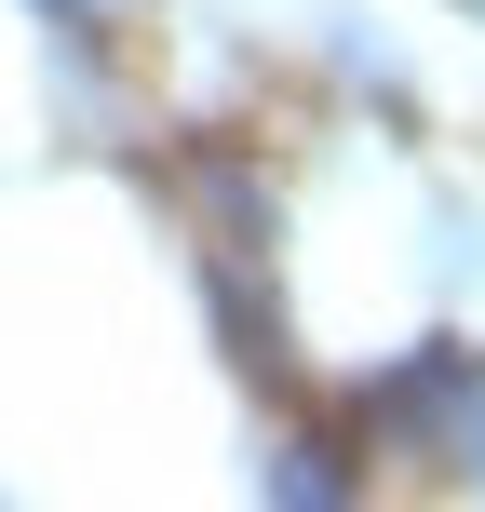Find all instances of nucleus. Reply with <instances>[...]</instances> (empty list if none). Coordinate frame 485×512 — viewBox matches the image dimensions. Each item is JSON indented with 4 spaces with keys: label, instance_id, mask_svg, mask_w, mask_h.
I'll list each match as a JSON object with an SVG mask.
<instances>
[{
    "label": "nucleus",
    "instance_id": "1",
    "mask_svg": "<svg viewBox=\"0 0 485 512\" xmlns=\"http://www.w3.org/2000/svg\"><path fill=\"white\" fill-rule=\"evenodd\" d=\"M472 378H485V364L432 337V351H405V364H391L378 391H364V418H378V432H405V445H432V432H445V405H459Z\"/></svg>",
    "mask_w": 485,
    "mask_h": 512
},
{
    "label": "nucleus",
    "instance_id": "7",
    "mask_svg": "<svg viewBox=\"0 0 485 512\" xmlns=\"http://www.w3.org/2000/svg\"><path fill=\"white\" fill-rule=\"evenodd\" d=\"M472 14H485V0H472Z\"/></svg>",
    "mask_w": 485,
    "mask_h": 512
},
{
    "label": "nucleus",
    "instance_id": "5",
    "mask_svg": "<svg viewBox=\"0 0 485 512\" xmlns=\"http://www.w3.org/2000/svg\"><path fill=\"white\" fill-rule=\"evenodd\" d=\"M41 14H68V0H41Z\"/></svg>",
    "mask_w": 485,
    "mask_h": 512
},
{
    "label": "nucleus",
    "instance_id": "3",
    "mask_svg": "<svg viewBox=\"0 0 485 512\" xmlns=\"http://www.w3.org/2000/svg\"><path fill=\"white\" fill-rule=\"evenodd\" d=\"M432 445H445V472H459V486H485V378L445 405V432H432Z\"/></svg>",
    "mask_w": 485,
    "mask_h": 512
},
{
    "label": "nucleus",
    "instance_id": "4",
    "mask_svg": "<svg viewBox=\"0 0 485 512\" xmlns=\"http://www.w3.org/2000/svg\"><path fill=\"white\" fill-rule=\"evenodd\" d=\"M485 270V230H472V203H445L432 216V283H472Z\"/></svg>",
    "mask_w": 485,
    "mask_h": 512
},
{
    "label": "nucleus",
    "instance_id": "2",
    "mask_svg": "<svg viewBox=\"0 0 485 512\" xmlns=\"http://www.w3.org/2000/svg\"><path fill=\"white\" fill-rule=\"evenodd\" d=\"M256 499H283V512H337V499H351V459H337V445H270V459H256Z\"/></svg>",
    "mask_w": 485,
    "mask_h": 512
},
{
    "label": "nucleus",
    "instance_id": "6",
    "mask_svg": "<svg viewBox=\"0 0 485 512\" xmlns=\"http://www.w3.org/2000/svg\"><path fill=\"white\" fill-rule=\"evenodd\" d=\"M68 14H95V0H68Z\"/></svg>",
    "mask_w": 485,
    "mask_h": 512
}]
</instances>
